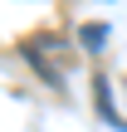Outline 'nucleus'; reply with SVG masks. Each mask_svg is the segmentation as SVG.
I'll use <instances>...</instances> for the list:
<instances>
[{
	"instance_id": "nucleus-1",
	"label": "nucleus",
	"mask_w": 127,
	"mask_h": 132,
	"mask_svg": "<svg viewBox=\"0 0 127 132\" xmlns=\"http://www.w3.org/2000/svg\"><path fill=\"white\" fill-rule=\"evenodd\" d=\"M78 39H83L88 49H98V44L108 39V29H103V24H83V34H78Z\"/></svg>"
}]
</instances>
